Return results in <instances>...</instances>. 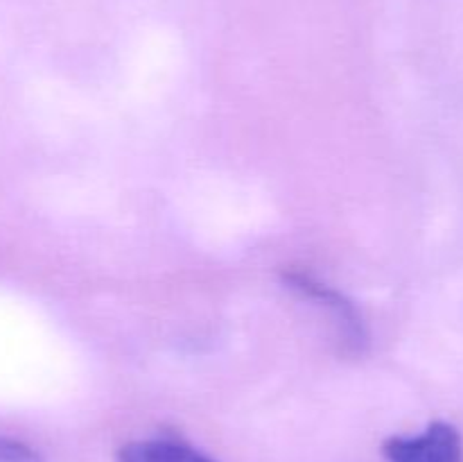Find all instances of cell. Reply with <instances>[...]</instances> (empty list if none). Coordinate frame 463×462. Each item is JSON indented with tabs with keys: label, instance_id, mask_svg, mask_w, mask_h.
Masks as SVG:
<instances>
[{
	"label": "cell",
	"instance_id": "obj_1",
	"mask_svg": "<svg viewBox=\"0 0 463 462\" xmlns=\"http://www.w3.org/2000/svg\"><path fill=\"white\" fill-rule=\"evenodd\" d=\"M283 281L289 288L297 290L301 297L312 299L319 306L328 308L330 317H333L335 326H337L339 347H342L346 356H362L364 353L366 344H369V333H366V326L357 308L342 293L328 288V285L317 281L315 276L306 274V272L289 270L283 274Z\"/></svg>",
	"mask_w": 463,
	"mask_h": 462
},
{
	"label": "cell",
	"instance_id": "obj_2",
	"mask_svg": "<svg viewBox=\"0 0 463 462\" xmlns=\"http://www.w3.org/2000/svg\"><path fill=\"white\" fill-rule=\"evenodd\" d=\"M387 462H463L459 430L434 421L414 438H389L383 447Z\"/></svg>",
	"mask_w": 463,
	"mask_h": 462
},
{
	"label": "cell",
	"instance_id": "obj_3",
	"mask_svg": "<svg viewBox=\"0 0 463 462\" xmlns=\"http://www.w3.org/2000/svg\"><path fill=\"white\" fill-rule=\"evenodd\" d=\"M118 462H217L181 439H140L118 451Z\"/></svg>",
	"mask_w": 463,
	"mask_h": 462
},
{
	"label": "cell",
	"instance_id": "obj_4",
	"mask_svg": "<svg viewBox=\"0 0 463 462\" xmlns=\"http://www.w3.org/2000/svg\"><path fill=\"white\" fill-rule=\"evenodd\" d=\"M0 462H45L39 453L25 442L0 435Z\"/></svg>",
	"mask_w": 463,
	"mask_h": 462
}]
</instances>
